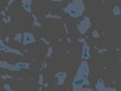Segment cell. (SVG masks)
<instances>
[{"mask_svg":"<svg viewBox=\"0 0 121 91\" xmlns=\"http://www.w3.org/2000/svg\"><path fill=\"white\" fill-rule=\"evenodd\" d=\"M32 5H33V0H22L23 9L26 13H32Z\"/></svg>","mask_w":121,"mask_h":91,"instance_id":"10","label":"cell"},{"mask_svg":"<svg viewBox=\"0 0 121 91\" xmlns=\"http://www.w3.org/2000/svg\"><path fill=\"white\" fill-rule=\"evenodd\" d=\"M0 50L4 51V53H8V54H17V55H19V56H23V55H24L21 50H18V49H13L11 47L7 46L1 39H0Z\"/></svg>","mask_w":121,"mask_h":91,"instance_id":"5","label":"cell"},{"mask_svg":"<svg viewBox=\"0 0 121 91\" xmlns=\"http://www.w3.org/2000/svg\"><path fill=\"white\" fill-rule=\"evenodd\" d=\"M10 21H11V19H10V17H9V16L4 18V22H6V23H7V22H10Z\"/></svg>","mask_w":121,"mask_h":91,"instance_id":"23","label":"cell"},{"mask_svg":"<svg viewBox=\"0 0 121 91\" xmlns=\"http://www.w3.org/2000/svg\"><path fill=\"white\" fill-rule=\"evenodd\" d=\"M35 42V37L32 32H24L23 33V39H22V43L24 46H28L31 43Z\"/></svg>","mask_w":121,"mask_h":91,"instance_id":"6","label":"cell"},{"mask_svg":"<svg viewBox=\"0 0 121 91\" xmlns=\"http://www.w3.org/2000/svg\"><path fill=\"white\" fill-rule=\"evenodd\" d=\"M82 59L83 60H88L91 58V50H90V46L87 44V42L85 41L83 42V46H82Z\"/></svg>","mask_w":121,"mask_h":91,"instance_id":"7","label":"cell"},{"mask_svg":"<svg viewBox=\"0 0 121 91\" xmlns=\"http://www.w3.org/2000/svg\"><path fill=\"white\" fill-rule=\"evenodd\" d=\"M56 79H57V84L58 86H62L63 83L66 82V79H67V73L66 72H58L56 73Z\"/></svg>","mask_w":121,"mask_h":91,"instance_id":"8","label":"cell"},{"mask_svg":"<svg viewBox=\"0 0 121 91\" xmlns=\"http://www.w3.org/2000/svg\"><path fill=\"white\" fill-rule=\"evenodd\" d=\"M5 89H7V90H11V86H9V84H5V86H4Z\"/></svg>","mask_w":121,"mask_h":91,"instance_id":"24","label":"cell"},{"mask_svg":"<svg viewBox=\"0 0 121 91\" xmlns=\"http://www.w3.org/2000/svg\"><path fill=\"white\" fill-rule=\"evenodd\" d=\"M14 1H15V0H9V2L7 4V7H6V9H7V8H8V7H9V6H10L13 2H14Z\"/></svg>","mask_w":121,"mask_h":91,"instance_id":"25","label":"cell"},{"mask_svg":"<svg viewBox=\"0 0 121 91\" xmlns=\"http://www.w3.org/2000/svg\"><path fill=\"white\" fill-rule=\"evenodd\" d=\"M85 10V4L83 0H73L71 2H69L68 5L63 8V11L66 14H68L69 16L73 18L82 16Z\"/></svg>","mask_w":121,"mask_h":91,"instance_id":"1","label":"cell"},{"mask_svg":"<svg viewBox=\"0 0 121 91\" xmlns=\"http://www.w3.org/2000/svg\"><path fill=\"white\" fill-rule=\"evenodd\" d=\"M91 25H92L91 18L88 16H86L79 22V24L77 25V30H78V32L80 33V34H85V33L91 29Z\"/></svg>","mask_w":121,"mask_h":91,"instance_id":"3","label":"cell"},{"mask_svg":"<svg viewBox=\"0 0 121 91\" xmlns=\"http://www.w3.org/2000/svg\"><path fill=\"white\" fill-rule=\"evenodd\" d=\"M106 51H108V49H106V48H103V49H97V48H96V53H97L99 55L104 54V53H106Z\"/></svg>","mask_w":121,"mask_h":91,"instance_id":"20","label":"cell"},{"mask_svg":"<svg viewBox=\"0 0 121 91\" xmlns=\"http://www.w3.org/2000/svg\"><path fill=\"white\" fill-rule=\"evenodd\" d=\"M43 83H44V76H43V74H40V76H39V84L42 86Z\"/></svg>","mask_w":121,"mask_h":91,"instance_id":"18","label":"cell"},{"mask_svg":"<svg viewBox=\"0 0 121 91\" xmlns=\"http://www.w3.org/2000/svg\"><path fill=\"white\" fill-rule=\"evenodd\" d=\"M96 90L99 91H105V90H110V91H116V89L114 88H110V86H106L105 84H104V82H103V80L102 79H100V80L96 82Z\"/></svg>","mask_w":121,"mask_h":91,"instance_id":"9","label":"cell"},{"mask_svg":"<svg viewBox=\"0 0 121 91\" xmlns=\"http://www.w3.org/2000/svg\"><path fill=\"white\" fill-rule=\"evenodd\" d=\"M90 86V81L87 76H80V75H76L73 80V89L76 90H82V88Z\"/></svg>","mask_w":121,"mask_h":91,"instance_id":"2","label":"cell"},{"mask_svg":"<svg viewBox=\"0 0 121 91\" xmlns=\"http://www.w3.org/2000/svg\"><path fill=\"white\" fill-rule=\"evenodd\" d=\"M15 65V68L16 71H23V70H28L30 68V63H27V62H19V63H16Z\"/></svg>","mask_w":121,"mask_h":91,"instance_id":"11","label":"cell"},{"mask_svg":"<svg viewBox=\"0 0 121 91\" xmlns=\"http://www.w3.org/2000/svg\"><path fill=\"white\" fill-rule=\"evenodd\" d=\"M45 18H53V19H61V16L54 13H48L45 15Z\"/></svg>","mask_w":121,"mask_h":91,"instance_id":"13","label":"cell"},{"mask_svg":"<svg viewBox=\"0 0 121 91\" xmlns=\"http://www.w3.org/2000/svg\"><path fill=\"white\" fill-rule=\"evenodd\" d=\"M33 25L36 27H41V23L39 22V18L36 17L35 14H33Z\"/></svg>","mask_w":121,"mask_h":91,"instance_id":"14","label":"cell"},{"mask_svg":"<svg viewBox=\"0 0 121 91\" xmlns=\"http://www.w3.org/2000/svg\"><path fill=\"white\" fill-rule=\"evenodd\" d=\"M78 41H79V42H82V43L85 42V40H84V39H82V38H80V39H78Z\"/></svg>","mask_w":121,"mask_h":91,"instance_id":"26","label":"cell"},{"mask_svg":"<svg viewBox=\"0 0 121 91\" xmlns=\"http://www.w3.org/2000/svg\"><path fill=\"white\" fill-rule=\"evenodd\" d=\"M92 37L95 38V39L100 38V32H99L97 30H94V31H93V33H92Z\"/></svg>","mask_w":121,"mask_h":91,"instance_id":"19","label":"cell"},{"mask_svg":"<svg viewBox=\"0 0 121 91\" xmlns=\"http://www.w3.org/2000/svg\"><path fill=\"white\" fill-rule=\"evenodd\" d=\"M53 53V48H52V46H48V51H47V58H49V57H51V55H52Z\"/></svg>","mask_w":121,"mask_h":91,"instance_id":"16","label":"cell"},{"mask_svg":"<svg viewBox=\"0 0 121 91\" xmlns=\"http://www.w3.org/2000/svg\"><path fill=\"white\" fill-rule=\"evenodd\" d=\"M53 2H62V0H52Z\"/></svg>","mask_w":121,"mask_h":91,"instance_id":"27","label":"cell"},{"mask_svg":"<svg viewBox=\"0 0 121 91\" xmlns=\"http://www.w3.org/2000/svg\"><path fill=\"white\" fill-rule=\"evenodd\" d=\"M22 39H23V33H17L14 37V40L17 41V42H22Z\"/></svg>","mask_w":121,"mask_h":91,"instance_id":"15","label":"cell"},{"mask_svg":"<svg viewBox=\"0 0 121 91\" xmlns=\"http://www.w3.org/2000/svg\"><path fill=\"white\" fill-rule=\"evenodd\" d=\"M0 67L1 68H5V70H8V71H16L15 65L6 63V62H0Z\"/></svg>","mask_w":121,"mask_h":91,"instance_id":"12","label":"cell"},{"mask_svg":"<svg viewBox=\"0 0 121 91\" xmlns=\"http://www.w3.org/2000/svg\"><path fill=\"white\" fill-rule=\"evenodd\" d=\"M113 15L114 16H120V7L119 6H116L113 8Z\"/></svg>","mask_w":121,"mask_h":91,"instance_id":"17","label":"cell"},{"mask_svg":"<svg viewBox=\"0 0 121 91\" xmlns=\"http://www.w3.org/2000/svg\"><path fill=\"white\" fill-rule=\"evenodd\" d=\"M40 39H41V41H42V42H44L45 44H47V46H49V44H50V42H49V40H47V39H45L44 37H41Z\"/></svg>","mask_w":121,"mask_h":91,"instance_id":"22","label":"cell"},{"mask_svg":"<svg viewBox=\"0 0 121 91\" xmlns=\"http://www.w3.org/2000/svg\"><path fill=\"white\" fill-rule=\"evenodd\" d=\"M76 75H80V76H87L90 75V65L87 63V60H83L80 65H79L78 70H77V74Z\"/></svg>","mask_w":121,"mask_h":91,"instance_id":"4","label":"cell"},{"mask_svg":"<svg viewBox=\"0 0 121 91\" xmlns=\"http://www.w3.org/2000/svg\"><path fill=\"white\" fill-rule=\"evenodd\" d=\"M2 79L4 80H13L14 77L11 76V75H8V74H5V75H2Z\"/></svg>","mask_w":121,"mask_h":91,"instance_id":"21","label":"cell"}]
</instances>
